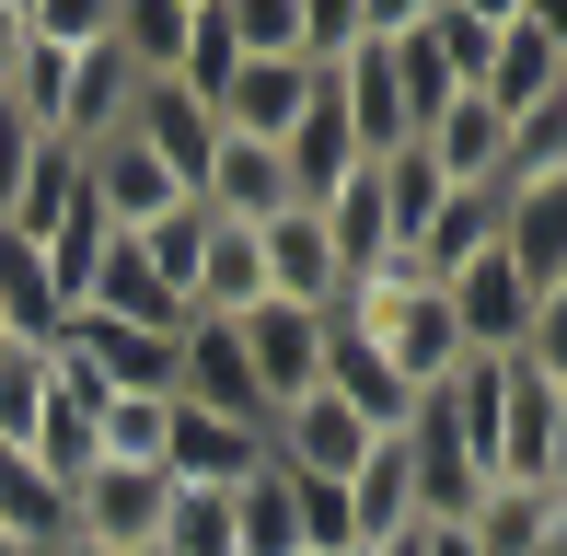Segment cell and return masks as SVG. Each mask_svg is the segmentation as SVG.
Masks as SVG:
<instances>
[{
    "label": "cell",
    "mask_w": 567,
    "mask_h": 556,
    "mask_svg": "<svg viewBox=\"0 0 567 556\" xmlns=\"http://www.w3.org/2000/svg\"><path fill=\"white\" fill-rule=\"evenodd\" d=\"M324 325H348V337L371 348V360L394 371L405 394H429V383L463 360V348H452V313H441V290H429L417 267H371V278H348Z\"/></svg>",
    "instance_id": "cell-1"
},
{
    "label": "cell",
    "mask_w": 567,
    "mask_h": 556,
    "mask_svg": "<svg viewBox=\"0 0 567 556\" xmlns=\"http://www.w3.org/2000/svg\"><path fill=\"white\" fill-rule=\"evenodd\" d=\"M498 487H567V371L509 360L498 371V441H486Z\"/></svg>",
    "instance_id": "cell-2"
},
{
    "label": "cell",
    "mask_w": 567,
    "mask_h": 556,
    "mask_svg": "<svg viewBox=\"0 0 567 556\" xmlns=\"http://www.w3.org/2000/svg\"><path fill=\"white\" fill-rule=\"evenodd\" d=\"M475 105H486V116L567 105V23H556V12H533V0H498V35H486Z\"/></svg>",
    "instance_id": "cell-3"
},
{
    "label": "cell",
    "mask_w": 567,
    "mask_h": 556,
    "mask_svg": "<svg viewBox=\"0 0 567 556\" xmlns=\"http://www.w3.org/2000/svg\"><path fill=\"white\" fill-rule=\"evenodd\" d=\"M163 511H174V475H151V464H93L82 487H70V545L140 556V545H163Z\"/></svg>",
    "instance_id": "cell-4"
},
{
    "label": "cell",
    "mask_w": 567,
    "mask_h": 556,
    "mask_svg": "<svg viewBox=\"0 0 567 556\" xmlns=\"http://www.w3.org/2000/svg\"><path fill=\"white\" fill-rule=\"evenodd\" d=\"M231 337H244V371L267 394V418L324 383V313H301V301H255V313H231Z\"/></svg>",
    "instance_id": "cell-5"
},
{
    "label": "cell",
    "mask_w": 567,
    "mask_h": 556,
    "mask_svg": "<svg viewBox=\"0 0 567 556\" xmlns=\"http://www.w3.org/2000/svg\"><path fill=\"white\" fill-rule=\"evenodd\" d=\"M82 186H93V209H105V233H151V220H174V209H186V186H174V174L151 163L127 128L82 151Z\"/></svg>",
    "instance_id": "cell-6"
},
{
    "label": "cell",
    "mask_w": 567,
    "mask_h": 556,
    "mask_svg": "<svg viewBox=\"0 0 567 556\" xmlns=\"http://www.w3.org/2000/svg\"><path fill=\"white\" fill-rule=\"evenodd\" d=\"M255 267H267V301H301V313H337V244H324V220L313 209H278V220H255Z\"/></svg>",
    "instance_id": "cell-7"
},
{
    "label": "cell",
    "mask_w": 567,
    "mask_h": 556,
    "mask_svg": "<svg viewBox=\"0 0 567 556\" xmlns=\"http://www.w3.org/2000/svg\"><path fill=\"white\" fill-rule=\"evenodd\" d=\"M463 545L475 556H567V487H498L486 475L475 511H463Z\"/></svg>",
    "instance_id": "cell-8"
},
{
    "label": "cell",
    "mask_w": 567,
    "mask_h": 556,
    "mask_svg": "<svg viewBox=\"0 0 567 556\" xmlns=\"http://www.w3.org/2000/svg\"><path fill=\"white\" fill-rule=\"evenodd\" d=\"M255 464H267V429H231L209 406H174L163 418V475H174V487H244Z\"/></svg>",
    "instance_id": "cell-9"
},
{
    "label": "cell",
    "mask_w": 567,
    "mask_h": 556,
    "mask_svg": "<svg viewBox=\"0 0 567 556\" xmlns=\"http://www.w3.org/2000/svg\"><path fill=\"white\" fill-rule=\"evenodd\" d=\"M301 105H313V70H301V59H244V70H231V82H220V140H290L301 128Z\"/></svg>",
    "instance_id": "cell-10"
},
{
    "label": "cell",
    "mask_w": 567,
    "mask_h": 556,
    "mask_svg": "<svg viewBox=\"0 0 567 556\" xmlns=\"http://www.w3.org/2000/svg\"><path fill=\"white\" fill-rule=\"evenodd\" d=\"M127 140H140L151 163H163L174 186L197 197V174H209V151H220V116L197 105V93H174V82H140V105H127Z\"/></svg>",
    "instance_id": "cell-11"
},
{
    "label": "cell",
    "mask_w": 567,
    "mask_h": 556,
    "mask_svg": "<svg viewBox=\"0 0 567 556\" xmlns=\"http://www.w3.org/2000/svg\"><path fill=\"white\" fill-rule=\"evenodd\" d=\"M267 452H278L290 475H337V487H348V475H359V452H371V429H359L337 394L313 383L301 406H278V418H267Z\"/></svg>",
    "instance_id": "cell-12"
},
{
    "label": "cell",
    "mask_w": 567,
    "mask_h": 556,
    "mask_svg": "<svg viewBox=\"0 0 567 556\" xmlns=\"http://www.w3.org/2000/svg\"><path fill=\"white\" fill-rule=\"evenodd\" d=\"M498 267L533 301H567V186L545 197H498Z\"/></svg>",
    "instance_id": "cell-13"
},
{
    "label": "cell",
    "mask_w": 567,
    "mask_h": 556,
    "mask_svg": "<svg viewBox=\"0 0 567 556\" xmlns=\"http://www.w3.org/2000/svg\"><path fill=\"white\" fill-rule=\"evenodd\" d=\"M324 244H337V278H371L394 267V209H382V163H348V186L324 197Z\"/></svg>",
    "instance_id": "cell-14"
},
{
    "label": "cell",
    "mask_w": 567,
    "mask_h": 556,
    "mask_svg": "<svg viewBox=\"0 0 567 556\" xmlns=\"http://www.w3.org/2000/svg\"><path fill=\"white\" fill-rule=\"evenodd\" d=\"M0 337H12V348H59L70 337V301L47 290V256L12 244V233H0Z\"/></svg>",
    "instance_id": "cell-15"
},
{
    "label": "cell",
    "mask_w": 567,
    "mask_h": 556,
    "mask_svg": "<svg viewBox=\"0 0 567 556\" xmlns=\"http://www.w3.org/2000/svg\"><path fill=\"white\" fill-rule=\"evenodd\" d=\"M231 511V556H301V522H290V475H278V452L244 475V487H220Z\"/></svg>",
    "instance_id": "cell-16"
},
{
    "label": "cell",
    "mask_w": 567,
    "mask_h": 556,
    "mask_svg": "<svg viewBox=\"0 0 567 556\" xmlns=\"http://www.w3.org/2000/svg\"><path fill=\"white\" fill-rule=\"evenodd\" d=\"M70 209H82V151L47 140V151H35V174H23V197L0 209V233H12V244H59V220H70Z\"/></svg>",
    "instance_id": "cell-17"
},
{
    "label": "cell",
    "mask_w": 567,
    "mask_h": 556,
    "mask_svg": "<svg viewBox=\"0 0 567 556\" xmlns=\"http://www.w3.org/2000/svg\"><path fill=\"white\" fill-rule=\"evenodd\" d=\"M0 534H12V545H70V498L35 475L23 441H0Z\"/></svg>",
    "instance_id": "cell-18"
},
{
    "label": "cell",
    "mask_w": 567,
    "mask_h": 556,
    "mask_svg": "<svg viewBox=\"0 0 567 556\" xmlns=\"http://www.w3.org/2000/svg\"><path fill=\"white\" fill-rule=\"evenodd\" d=\"M244 70V47H231V0H186V47H174V93H197V105H220V82Z\"/></svg>",
    "instance_id": "cell-19"
},
{
    "label": "cell",
    "mask_w": 567,
    "mask_h": 556,
    "mask_svg": "<svg viewBox=\"0 0 567 556\" xmlns=\"http://www.w3.org/2000/svg\"><path fill=\"white\" fill-rule=\"evenodd\" d=\"M486 244H498V197H452V209L417 233V256H405V267H417L429 290H441V278H452V267H475Z\"/></svg>",
    "instance_id": "cell-20"
},
{
    "label": "cell",
    "mask_w": 567,
    "mask_h": 556,
    "mask_svg": "<svg viewBox=\"0 0 567 556\" xmlns=\"http://www.w3.org/2000/svg\"><path fill=\"white\" fill-rule=\"evenodd\" d=\"M163 556H231V511H220V487H174V511H163Z\"/></svg>",
    "instance_id": "cell-21"
},
{
    "label": "cell",
    "mask_w": 567,
    "mask_h": 556,
    "mask_svg": "<svg viewBox=\"0 0 567 556\" xmlns=\"http://www.w3.org/2000/svg\"><path fill=\"white\" fill-rule=\"evenodd\" d=\"M197 244H209V209H197V197H186L174 220H151V233H140V256L163 267V290H174V301H186V278H197ZM186 313H197V301H186Z\"/></svg>",
    "instance_id": "cell-22"
},
{
    "label": "cell",
    "mask_w": 567,
    "mask_h": 556,
    "mask_svg": "<svg viewBox=\"0 0 567 556\" xmlns=\"http://www.w3.org/2000/svg\"><path fill=\"white\" fill-rule=\"evenodd\" d=\"M231 47L244 59H301V0H231Z\"/></svg>",
    "instance_id": "cell-23"
},
{
    "label": "cell",
    "mask_w": 567,
    "mask_h": 556,
    "mask_svg": "<svg viewBox=\"0 0 567 556\" xmlns=\"http://www.w3.org/2000/svg\"><path fill=\"white\" fill-rule=\"evenodd\" d=\"M348 47H359V0H301V70H348Z\"/></svg>",
    "instance_id": "cell-24"
},
{
    "label": "cell",
    "mask_w": 567,
    "mask_h": 556,
    "mask_svg": "<svg viewBox=\"0 0 567 556\" xmlns=\"http://www.w3.org/2000/svg\"><path fill=\"white\" fill-rule=\"evenodd\" d=\"M47 406V348H0V441H23Z\"/></svg>",
    "instance_id": "cell-25"
},
{
    "label": "cell",
    "mask_w": 567,
    "mask_h": 556,
    "mask_svg": "<svg viewBox=\"0 0 567 556\" xmlns=\"http://www.w3.org/2000/svg\"><path fill=\"white\" fill-rule=\"evenodd\" d=\"M35 151H47V128H35L23 105H12V93H0V209L23 197V174H35Z\"/></svg>",
    "instance_id": "cell-26"
},
{
    "label": "cell",
    "mask_w": 567,
    "mask_h": 556,
    "mask_svg": "<svg viewBox=\"0 0 567 556\" xmlns=\"http://www.w3.org/2000/svg\"><path fill=\"white\" fill-rule=\"evenodd\" d=\"M0 556H59V545H12V534H0Z\"/></svg>",
    "instance_id": "cell-27"
},
{
    "label": "cell",
    "mask_w": 567,
    "mask_h": 556,
    "mask_svg": "<svg viewBox=\"0 0 567 556\" xmlns=\"http://www.w3.org/2000/svg\"><path fill=\"white\" fill-rule=\"evenodd\" d=\"M140 556H163V545H140Z\"/></svg>",
    "instance_id": "cell-28"
}]
</instances>
